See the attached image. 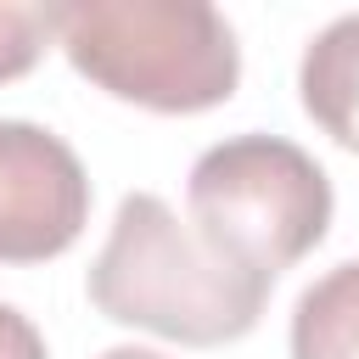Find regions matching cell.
<instances>
[{
    "mask_svg": "<svg viewBox=\"0 0 359 359\" xmlns=\"http://www.w3.org/2000/svg\"><path fill=\"white\" fill-rule=\"evenodd\" d=\"M45 39H56V22H50V6H28V0H0V84L6 79H22Z\"/></svg>",
    "mask_w": 359,
    "mask_h": 359,
    "instance_id": "cell-7",
    "label": "cell"
},
{
    "mask_svg": "<svg viewBox=\"0 0 359 359\" xmlns=\"http://www.w3.org/2000/svg\"><path fill=\"white\" fill-rule=\"evenodd\" d=\"M0 359H50L39 325L11 303H0Z\"/></svg>",
    "mask_w": 359,
    "mask_h": 359,
    "instance_id": "cell-8",
    "label": "cell"
},
{
    "mask_svg": "<svg viewBox=\"0 0 359 359\" xmlns=\"http://www.w3.org/2000/svg\"><path fill=\"white\" fill-rule=\"evenodd\" d=\"M56 45L107 95L151 112H208L241 84V45L208 0H62Z\"/></svg>",
    "mask_w": 359,
    "mask_h": 359,
    "instance_id": "cell-2",
    "label": "cell"
},
{
    "mask_svg": "<svg viewBox=\"0 0 359 359\" xmlns=\"http://www.w3.org/2000/svg\"><path fill=\"white\" fill-rule=\"evenodd\" d=\"M292 359H359V258L303 286L292 309Z\"/></svg>",
    "mask_w": 359,
    "mask_h": 359,
    "instance_id": "cell-6",
    "label": "cell"
},
{
    "mask_svg": "<svg viewBox=\"0 0 359 359\" xmlns=\"http://www.w3.org/2000/svg\"><path fill=\"white\" fill-rule=\"evenodd\" d=\"M185 208H191V230L219 258L275 280L325 241L337 196L325 168L303 146L247 129L208 146L191 163Z\"/></svg>",
    "mask_w": 359,
    "mask_h": 359,
    "instance_id": "cell-3",
    "label": "cell"
},
{
    "mask_svg": "<svg viewBox=\"0 0 359 359\" xmlns=\"http://www.w3.org/2000/svg\"><path fill=\"white\" fill-rule=\"evenodd\" d=\"M90 224L79 151L28 118H0V264L62 258Z\"/></svg>",
    "mask_w": 359,
    "mask_h": 359,
    "instance_id": "cell-4",
    "label": "cell"
},
{
    "mask_svg": "<svg viewBox=\"0 0 359 359\" xmlns=\"http://www.w3.org/2000/svg\"><path fill=\"white\" fill-rule=\"evenodd\" d=\"M303 112L348 151H359V11L331 17L297 62Z\"/></svg>",
    "mask_w": 359,
    "mask_h": 359,
    "instance_id": "cell-5",
    "label": "cell"
},
{
    "mask_svg": "<svg viewBox=\"0 0 359 359\" xmlns=\"http://www.w3.org/2000/svg\"><path fill=\"white\" fill-rule=\"evenodd\" d=\"M269 286V275L219 258L157 191H129L118 202L112 230L84 275V292L107 320L180 348L241 342L258 325Z\"/></svg>",
    "mask_w": 359,
    "mask_h": 359,
    "instance_id": "cell-1",
    "label": "cell"
},
{
    "mask_svg": "<svg viewBox=\"0 0 359 359\" xmlns=\"http://www.w3.org/2000/svg\"><path fill=\"white\" fill-rule=\"evenodd\" d=\"M101 359H168V353H157V348H135V342H123V348H107Z\"/></svg>",
    "mask_w": 359,
    "mask_h": 359,
    "instance_id": "cell-9",
    "label": "cell"
}]
</instances>
